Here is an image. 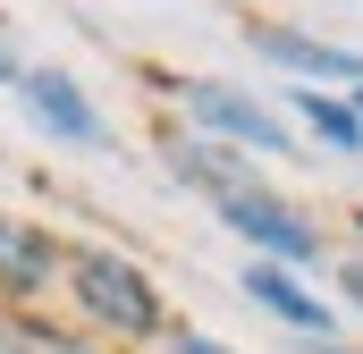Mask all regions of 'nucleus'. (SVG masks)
<instances>
[{
    "label": "nucleus",
    "instance_id": "8",
    "mask_svg": "<svg viewBox=\"0 0 363 354\" xmlns=\"http://www.w3.org/2000/svg\"><path fill=\"white\" fill-rule=\"evenodd\" d=\"M0 287H9V295L51 287V236H43V228H17V236L0 245Z\"/></svg>",
    "mask_w": 363,
    "mask_h": 354
},
{
    "label": "nucleus",
    "instance_id": "17",
    "mask_svg": "<svg viewBox=\"0 0 363 354\" xmlns=\"http://www.w3.org/2000/svg\"><path fill=\"white\" fill-rule=\"evenodd\" d=\"M355 110H363V85H355Z\"/></svg>",
    "mask_w": 363,
    "mask_h": 354
},
{
    "label": "nucleus",
    "instance_id": "9",
    "mask_svg": "<svg viewBox=\"0 0 363 354\" xmlns=\"http://www.w3.org/2000/svg\"><path fill=\"white\" fill-rule=\"evenodd\" d=\"M178 177H186V185H203V194L220 202L228 185L254 177V161H237V152H220V144H186V152H178Z\"/></svg>",
    "mask_w": 363,
    "mask_h": 354
},
{
    "label": "nucleus",
    "instance_id": "10",
    "mask_svg": "<svg viewBox=\"0 0 363 354\" xmlns=\"http://www.w3.org/2000/svg\"><path fill=\"white\" fill-rule=\"evenodd\" d=\"M17 338H26V354H93L85 338H68V329H43V321H26Z\"/></svg>",
    "mask_w": 363,
    "mask_h": 354
},
{
    "label": "nucleus",
    "instance_id": "16",
    "mask_svg": "<svg viewBox=\"0 0 363 354\" xmlns=\"http://www.w3.org/2000/svg\"><path fill=\"white\" fill-rule=\"evenodd\" d=\"M321 354H347V346H321Z\"/></svg>",
    "mask_w": 363,
    "mask_h": 354
},
{
    "label": "nucleus",
    "instance_id": "13",
    "mask_svg": "<svg viewBox=\"0 0 363 354\" xmlns=\"http://www.w3.org/2000/svg\"><path fill=\"white\" fill-rule=\"evenodd\" d=\"M0 85H26V68L9 59V42H0Z\"/></svg>",
    "mask_w": 363,
    "mask_h": 354
},
{
    "label": "nucleus",
    "instance_id": "1",
    "mask_svg": "<svg viewBox=\"0 0 363 354\" xmlns=\"http://www.w3.org/2000/svg\"><path fill=\"white\" fill-rule=\"evenodd\" d=\"M68 295H77V312H85L93 329H110V338H152L161 329V295H152V278L135 262H118V253H68Z\"/></svg>",
    "mask_w": 363,
    "mask_h": 354
},
{
    "label": "nucleus",
    "instance_id": "2",
    "mask_svg": "<svg viewBox=\"0 0 363 354\" xmlns=\"http://www.w3.org/2000/svg\"><path fill=\"white\" fill-rule=\"evenodd\" d=\"M211 211H220V219H228V228H237V236L254 245V262H287V270H296V262H321V228H313V219H304L296 202H279L262 177L228 185V194H220Z\"/></svg>",
    "mask_w": 363,
    "mask_h": 354
},
{
    "label": "nucleus",
    "instance_id": "7",
    "mask_svg": "<svg viewBox=\"0 0 363 354\" xmlns=\"http://www.w3.org/2000/svg\"><path fill=\"white\" fill-rule=\"evenodd\" d=\"M287 101H296V118H304V127H313V135H321V144H330L338 161H355V152H363V110H355V93H321V85H296Z\"/></svg>",
    "mask_w": 363,
    "mask_h": 354
},
{
    "label": "nucleus",
    "instance_id": "12",
    "mask_svg": "<svg viewBox=\"0 0 363 354\" xmlns=\"http://www.w3.org/2000/svg\"><path fill=\"white\" fill-rule=\"evenodd\" d=\"M338 287H347V295H355V304H363V253H355V262H347V270H338Z\"/></svg>",
    "mask_w": 363,
    "mask_h": 354
},
{
    "label": "nucleus",
    "instance_id": "3",
    "mask_svg": "<svg viewBox=\"0 0 363 354\" xmlns=\"http://www.w3.org/2000/svg\"><path fill=\"white\" fill-rule=\"evenodd\" d=\"M17 101H26V118H34L51 144H101V135H110V127H101V110L77 93V76H60V68H26Z\"/></svg>",
    "mask_w": 363,
    "mask_h": 354
},
{
    "label": "nucleus",
    "instance_id": "5",
    "mask_svg": "<svg viewBox=\"0 0 363 354\" xmlns=\"http://www.w3.org/2000/svg\"><path fill=\"white\" fill-rule=\"evenodd\" d=\"M254 51H262L271 68H296V76H313V85H363V51L313 42V34H296V25H262V34H254Z\"/></svg>",
    "mask_w": 363,
    "mask_h": 354
},
{
    "label": "nucleus",
    "instance_id": "11",
    "mask_svg": "<svg viewBox=\"0 0 363 354\" xmlns=\"http://www.w3.org/2000/svg\"><path fill=\"white\" fill-rule=\"evenodd\" d=\"M169 354H237V346H220V338H203V329H178V338H169Z\"/></svg>",
    "mask_w": 363,
    "mask_h": 354
},
{
    "label": "nucleus",
    "instance_id": "15",
    "mask_svg": "<svg viewBox=\"0 0 363 354\" xmlns=\"http://www.w3.org/2000/svg\"><path fill=\"white\" fill-rule=\"evenodd\" d=\"M9 236H17V228H9V219H0V245H9Z\"/></svg>",
    "mask_w": 363,
    "mask_h": 354
},
{
    "label": "nucleus",
    "instance_id": "14",
    "mask_svg": "<svg viewBox=\"0 0 363 354\" xmlns=\"http://www.w3.org/2000/svg\"><path fill=\"white\" fill-rule=\"evenodd\" d=\"M0 354H26V338H17V329H9V321H0Z\"/></svg>",
    "mask_w": 363,
    "mask_h": 354
},
{
    "label": "nucleus",
    "instance_id": "6",
    "mask_svg": "<svg viewBox=\"0 0 363 354\" xmlns=\"http://www.w3.org/2000/svg\"><path fill=\"white\" fill-rule=\"evenodd\" d=\"M245 295H254L271 321H287V329H304V338H321V346H330V304H321V295H304V287L287 278V262H245Z\"/></svg>",
    "mask_w": 363,
    "mask_h": 354
},
{
    "label": "nucleus",
    "instance_id": "4",
    "mask_svg": "<svg viewBox=\"0 0 363 354\" xmlns=\"http://www.w3.org/2000/svg\"><path fill=\"white\" fill-rule=\"evenodd\" d=\"M186 110H194L211 135H228V144H245V152H262V161H287V127H279L262 101H245V93H228V85H186Z\"/></svg>",
    "mask_w": 363,
    "mask_h": 354
}]
</instances>
